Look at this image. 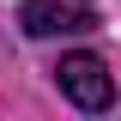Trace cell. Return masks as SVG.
I'll list each match as a JSON object with an SVG mask.
<instances>
[{
	"mask_svg": "<svg viewBox=\"0 0 121 121\" xmlns=\"http://www.w3.org/2000/svg\"><path fill=\"white\" fill-rule=\"evenodd\" d=\"M55 79H60V91H67L79 109H91V115L115 103V79H109V67H103L97 55H85V48H79V55H60Z\"/></svg>",
	"mask_w": 121,
	"mask_h": 121,
	"instance_id": "6da1fadb",
	"label": "cell"
},
{
	"mask_svg": "<svg viewBox=\"0 0 121 121\" xmlns=\"http://www.w3.org/2000/svg\"><path fill=\"white\" fill-rule=\"evenodd\" d=\"M18 24L30 36H79V30H97V12H85L73 0H24Z\"/></svg>",
	"mask_w": 121,
	"mask_h": 121,
	"instance_id": "7a4b0ae2",
	"label": "cell"
}]
</instances>
